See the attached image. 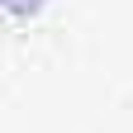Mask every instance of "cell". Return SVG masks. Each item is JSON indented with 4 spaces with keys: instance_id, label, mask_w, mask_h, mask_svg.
Here are the masks:
<instances>
[{
    "instance_id": "6da1fadb",
    "label": "cell",
    "mask_w": 133,
    "mask_h": 133,
    "mask_svg": "<svg viewBox=\"0 0 133 133\" xmlns=\"http://www.w3.org/2000/svg\"><path fill=\"white\" fill-rule=\"evenodd\" d=\"M0 5H5V10H14V14H33L43 0H0Z\"/></svg>"
}]
</instances>
